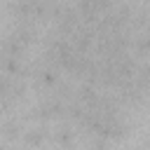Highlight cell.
<instances>
[{
    "instance_id": "5",
    "label": "cell",
    "mask_w": 150,
    "mask_h": 150,
    "mask_svg": "<svg viewBox=\"0 0 150 150\" xmlns=\"http://www.w3.org/2000/svg\"><path fill=\"white\" fill-rule=\"evenodd\" d=\"M129 52L136 59H150V28L148 30H141V33H134Z\"/></svg>"
},
{
    "instance_id": "4",
    "label": "cell",
    "mask_w": 150,
    "mask_h": 150,
    "mask_svg": "<svg viewBox=\"0 0 150 150\" xmlns=\"http://www.w3.org/2000/svg\"><path fill=\"white\" fill-rule=\"evenodd\" d=\"M23 129H26V120H23V117L7 115V117L0 122V136H2L5 141H21Z\"/></svg>"
},
{
    "instance_id": "3",
    "label": "cell",
    "mask_w": 150,
    "mask_h": 150,
    "mask_svg": "<svg viewBox=\"0 0 150 150\" xmlns=\"http://www.w3.org/2000/svg\"><path fill=\"white\" fill-rule=\"evenodd\" d=\"M21 143L23 145H47V143H52V129H49V124L35 122V127L23 129Z\"/></svg>"
},
{
    "instance_id": "7",
    "label": "cell",
    "mask_w": 150,
    "mask_h": 150,
    "mask_svg": "<svg viewBox=\"0 0 150 150\" xmlns=\"http://www.w3.org/2000/svg\"><path fill=\"white\" fill-rule=\"evenodd\" d=\"M143 7H145V9L150 12V0H145V2H143Z\"/></svg>"
},
{
    "instance_id": "2",
    "label": "cell",
    "mask_w": 150,
    "mask_h": 150,
    "mask_svg": "<svg viewBox=\"0 0 150 150\" xmlns=\"http://www.w3.org/2000/svg\"><path fill=\"white\" fill-rule=\"evenodd\" d=\"M77 134L80 131H77V127L73 122L61 120V122H56V129H52V143L63 145V148H70V145L77 143Z\"/></svg>"
},
{
    "instance_id": "1",
    "label": "cell",
    "mask_w": 150,
    "mask_h": 150,
    "mask_svg": "<svg viewBox=\"0 0 150 150\" xmlns=\"http://www.w3.org/2000/svg\"><path fill=\"white\" fill-rule=\"evenodd\" d=\"M61 80H63V75H61V70H59L56 66H52V63H47V61H42V59H40L38 63H33L30 82H33L35 89H40V91H52Z\"/></svg>"
},
{
    "instance_id": "6",
    "label": "cell",
    "mask_w": 150,
    "mask_h": 150,
    "mask_svg": "<svg viewBox=\"0 0 150 150\" xmlns=\"http://www.w3.org/2000/svg\"><path fill=\"white\" fill-rule=\"evenodd\" d=\"M26 47L12 35V33H5L0 38V54H9V56H26Z\"/></svg>"
},
{
    "instance_id": "8",
    "label": "cell",
    "mask_w": 150,
    "mask_h": 150,
    "mask_svg": "<svg viewBox=\"0 0 150 150\" xmlns=\"http://www.w3.org/2000/svg\"><path fill=\"white\" fill-rule=\"evenodd\" d=\"M117 2H120V0H117Z\"/></svg>"
}]
</instances>
